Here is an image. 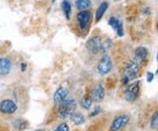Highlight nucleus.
Segmentation results:
<instances>
[{
  "instance_id": "4",
  "label": "nucleus",
  "mask_w": 158,
  "mask_h": 131,
  "mask_svg": "<svg viewBox=\"0 0 158 131\" xmlns=\"http://www.w3.org/2000/svg\"><path fill=\"white\" fill-rule=\"evenodd\" d=\"M113 70V61L111 57L107 54H104L100 58L97 66V70L98 74L101 76H106L109 74Z\"/></svg>"
},
{
  "instance_id": "12",
  "label": "nucleus",
  "mask_w": 158,
  "mask_h": 131,
  "mask_svg": "<svg viewBox=\"0 0 158 131\" xmlns=\"http://www.w3.org/2000/svg\"><path fill=\"white\" fill-rule=\"evenodd\" d=\"M69 90L65 87H59L57 89L55 94H54V102L56 104H60L62 102L64 99H66L68 98Z\"/></svg>"
},
{
  "instance_id": "29",
  "label": "nucleus",
  "mask_w": 158,
  "mask_h": 131,
  "mask_svg": "<svg viewBox=\"0 0 158 131\" xmlns=\"http://www.w3.org/2000/svg\"><path fill=\"white\" fill-rule=\"evenodd\" d=\"M35 131H44V130H42V129H36Z\"/></svg>"
},
{
  "instance_id": "17",
  "label": "nucleus",
  "mask_w": 158,
  "mask_h": 131,
  "mask_svg": "<svg viewBox=\"0 0 158 131\" xmlns=\"http://www.w3.org/2000/svg\"><path fill=\"white\" fill-rule=\"evenodd\" d=\"M75 6L78 11L83 10H88L91 6V1L90 0H76Z\"/></svg>"
},
{
  "instance_id": "9",
  "label": "nucleus",
  "mask_w": 158,
  "mask_h": 131,
  "mask_svg": "<svg viewBox=\"0 0 158 131\" xmlns=\"http://www.w3.org/2000/svg\"><path fill=\"white\" fill-rule=\"evenodd\" d=\"M148 57V49L144 46H139L135 49V58L136 63L143 64Z\"/></svg>"
},
{
  "instance_id": "22",
  "label": "nucleus",
  "mask_w": 158,
  "mask_h": 131,
  "mask_svg": "<svg viewBox=\"0 0 158 131\" xmlns=\"http://www.w3.org/2000/svg\"><path fill=\"white\" fill-rule=\"evenodd\" d=\"M116 34L118 37H123L124 36V27H123V23L122 21L119 23V25L118 26V27L116 29Z\"/></svg>"
},
{
  "instance_id": "30",
  "label": "nucleus",
  "mask_w": 158,
  "mask_h": 131,
  "mask_svg": "<svg viewBox=\"0 0 158 131\" xmlns=\"http://www.w3.org/2000/svg\"><path fill=\"white\" fill-rule=\"evenodd\" d=\"M56 1V0H52V3H55Z\"/></svg>"
},
{
  "instance_id": "6",
  "label": "nucleus",
  "mask_w": 158,
  "mask_h": 131,
  "mask_svg": "<svg viewBox=\"0 0 158 131\" xmlns=\"http://www.w3.org/2000/svg\"><path fill=\"white\" fill-rule=\"evenodd\" d=\"M140 71V64L137 63L135 61H130L127 63L124 70V77L127 78L129 81L135 79L137 78Z\"/></svg>"
},
{
  "instance_id": "8",
  "label": "nucleus",
  "mask_w": 158,
  "mask_h": 131,
  "mask_svg": "<svg viewBox=\"0 0 158 131\" xmlns=\"http://www.w3.org/2000/svg\"><path fill=\"white\" fill-rule=\"evenodd\" d=\"M18 109V106L13 100L6 99L0 102V112L5 114H14Z\"/></svg>"
},
{
  "instance_id": "11",
  "label": "nucleus",
  "mask_w": 158,
  "mask_h": 131,
  "mask_svg": "<svg viewBox=\"0 0 158 131\" xmlns=\"http://www.w3.org/2000/svg\"><path fill=\"white\" fill-rule=\"evenodd\" d=\"M106 95V91H105V88L103 87L101 84H98L94 90L92 91L91 93V97L93 101H96V102H100L104 99Z\"/></svg>"
},
{
  "instance_id": "32",
  "label": "nucleus",
  "mask_w": 158,
  "mask_h": 131,
  "mask_svg": "<svg viewBox=\"0 0 158 131\" xmlns=\"http://www.w3.org/2000/svg\"><path fill=\"white\" fill-rule=\"evenodd\" d=\"M62 1H68V0H62Z\"/></svg>"
},
{
  "instance_id": "21",
  "label": "nucleus",
  "mask_w": 158,
  "mask_h": 131,
  "mask_svg": "<svg viewBox=\"0 0 158 131\" xmlns=\"http://www.w3.org/2000/svg\"><path fill=\"white\" fill-rule=\"evenodd\" d=\"M121 22V20H119L118 18L114 17V16H112V17L109 18L108 19V25L112 27V28L116 31V29L118 27V26L119 25V23Z\"/></svg>"
},
{
  "instance_id": "19",
  "label": "nucleus",
  "mask_w": 158,
  "mask_h": 131,
  "mask_svg": "<svg viewBox=\"0 0 158 131\" xmlns=\"http://www.w3.org/2000/svg\"><path fill=\"white\" fill-rule=\"evenodd\" d=\"M13 126L16 129L19 130H23V129H26L27 128V121H26L25 120H21V119H16V120L13 121Z\"/></svg>"
},
{
  "instance_id": "20",
  "label": "nucleus",
  "mask_w": 158,
  "mask_h": 131,
  "mask_svg": "<svg viewBox=\"0 0 158 131\" xmlns=\"http://www.w3.org/2000/svg\"><path fill=\"white\" fill-rule=\"evenodd\" d=\"M150 128L154 130H158V111L155 112L150 119Z\"/></svg>"
},
{
  "instance_id": "14",
  "label": "nucleus",
  "mask_w": 158,
  "mask_h": 131,
  "mask_svg": "<svg viewBox=\"0 0 158 131\" xmlns=\"http://www.w3.org/2000/svg\"><path fill=\"white\" fill-rule=\"evenodd\" d=\"M61 8H62V11L66 18V19L69 20L71 14H72V7H71L70 3L69 2V0L68 1H62L61 3Z\"/></svg>"
},
{
  "instance_id": "5",
  "label": "nucleus",
  "mask_w": 158,
  "mask_h": 131,
  "mask_svg": "<svg viewBox=\"0 0 158 131\" xmlns=\"http://www.w3.org/2000/svg\"><path fill=\"white\" fill-rule=\"evenodd\" d=\"M102 39L100 36L98 35H94L91 36L90 38L88 39V40L85 43V49L87 51L92 54V55H97L100 53L102 46Z\"/></svg>"
},
{
  "instance_id": "31",
  "label": "nucleus",
  "mask_w": 158,
  "mask_h": 131,
  "mask_svg": "<svg viewBox=\"0 0 158 131\" xmlns=\"http://www.w3.org/2000/svg\"><path fill=\"white\" fill-rule=\"evenodd\" d=\"M156 74H158V69H157V71H156Z\"/></svg>"
},
{
  "instance_id": "28",
  "label": "nucleus",
  "mask_w": 158,
  "mask_h": 131,
  "mask_svg": "<svg viewBox=\"0 0 158 131\" xmlns=\"http://www.w3.org/2000/svg\"><path fill=\"white\" fill-rule=\"evenodd\" d=\"M156 61H157V63H158V51H157V54H156Z\"/></svg>"
},
{
  "instance_id": "13",
  "label": "nucleus",
  "mask_w": 158,
  "mask_h": 131,
  "mask_svg": "<svg viewBox=\"0 0 158 131\" xmlns=\"http://www.w3.org/2000/svg\"><path fill=\"white\" fill-rule=\"evenodd\" d=\"M108 7H109V3L106 1L102 2L99 5V6L97 8L96 11H95V22L98 23L101 20V19L104 16V14L106 12Z\"/></svg>"
},
{
  "instance_id": "2",
  "label": "nucleus",
  "mask_w": 158,
  "mask_h": 131,
  "mask_svg": "<svg viewBox=\"0 0 158 131\" xmlns=\"http://www.w3.org/2000/svg\"><path fill=\"white\" fill-rule=\"evenodd\" d=\"M141 93V82L135 81L132 84L127 85L124 91V98L127 102H134L140 97Z\"/></svg>"
},
{
  "instance_id": "26",
  "label": "nucleus",
  "mask_w": 158,
  "mask_h": 131,
  "mask_svg": "<svg viewBox=\"0 0 158 131\" xmlns=\"http://www.w3.org/2000/svg\"><path fill=\"white\" fill-rule=\"evenodd\" d=\"M142 13L144 14V15H149L150 13H151V9H150V7H145L144 9H143V11H142Z\"/></svg>"
},
{
  "instance_id": "27",
  "label": "nucleus",
  "mask_w": 158,
  "mask_h": 131,
  "mask_svg": "<svg viewBox=\"0 0 158 131\" xmlns=\"http://www.w3.org/2000/svg\"><path fill=\"white\" fill-rule=\"evenodd\" d=\"M27 63H24V62L20 63V70H21L22 72H25L27 70Z\"/></svg>"
},
{
  "instance_id": "25",
  "label": "nucleus",
  "mask_w": 158,
  "mask_h": 131,
  "mask_svg": "<svg viewBox=\"0 0 158 131\" xmlns=\"http://www.w3.org/2000/svg\"><path fill=\"white\" fill-rule=\"evenodd\" d=\"M154 78H155V74L151 71H148L146 74V79H147L148 83H151Z\"/></svg>"
},
{
  "instance_id": "23",
  "label": "nucleus",
  "mask_w": 158,
  "mask_h": 131,
  "mask_svg": "<svg viewBox=\"0 0 158 131\" xmlns=\"http://www.w3.org/2000/svg\"><path fill=\"white\" fill-rule=\"evenodd\" d=\"M54 131H69V128L66 122H62Z\"/></svg>"
},
{
  "instance_id": "16",
  "label": "nucleus",
  "mask_w": 158,
  "mask_h": 131,
  "mask_svg": "<svg viewBox=\"0 0 158 131\" xmlns=\"http://www.w3.org/2000/svg\"><path fill=\"white\" fill-rule=\"evenodd\" d=\"M92 102H93V99H92L91 95L89 94V93H86L85 96H83V98L81 99V100H80V106L83 108L88 110V109L90 108V107L92 105Z\"/></svg>"
},
{
  "instance_id": "15",
  "label": "nucleus",
  "mask_w": 158,
  "mask_h": 131,
  "mask_svg": "<svg viewBox=\"0 0 158 131\" xmlns=\"http://www.w3.org/2000/svg\"><path fill=\"white\" fill-rule=\"evenodd\" d=\"M69 119L76 125H81V124H83V123L85 122V116L81 113H78V112L72 113V114H70V116H69Z\"/></svg>"
},
{
  "instance_id": "1",
  "label": "nucleus",
  "mask_w": 158,
  "mask_h": 131,
  "mask_svg": "<svg viewBox=\"0 0 158 131\" xmlns=\"http://www.w3.org/2000/svg\"><path fill=\"white\" fill-rule=\"evenodd\" d=\"M77 108V102L72 98H67L62 102L59 104L57 114L59 118L66 119L70 116V114L75 112Z\"/></svg>"
},
{
  "instance_id": "7",
  "label": "nucleus",
  "mask_w": 158,
  "mask_h": 131,
  "mask_svg": "<svg viewBox=\"0 0 158 131\" xmlns=\"http://www.w3.org/2000/svg\"><path fill=\"white\" fill-rule=\"evenodd\" d=\"M130 121V117L127 114H122L116 117L113 120L112 124L110 126V131H118L122 128L128 124Z\"/></svg>"
},
{
  "instance_id": "3",
  "label": "nucleus",
  "mask_w": 158,
  "mask_h": 131,
  "mask_svg": "<svg viewBox=\"0 0 158 131\" xmlns=\"http://www.w3.org/2000/svg\"><path fill=\"white\" fill-rule=\"evenodd\" d=\"M77 22L78 28L81 31H85L88 29L89 26H90V23L92 20V13L90 10H83L79 11L77 14Z\"/></svg>"
},
{
  "instance_id": "24",
  "label": "nucleus",
  "mask_w": 158,
  "mask_h": 131,
  "mask_svg": "<svg viewBox=\"0 0 158 131\" xmlns=\"http://www.w3.org/2000/svg\"><path fill=\"white\" fill-rule=\"evenodd\" d=\"M102 112V108L101 107H99V106H98L95 108V109L89 114V116L90 117H94V116H97V115H98V114H100Z\"/></svg>"
},
{
  "instance_id": "18",
  "label": "nucleus",
  "mask_w": 158,
  "mask_h": 131,
  "mask_svg": "<svg viewBox=\"0 0 158 131\" xmlns=\"http://www.w3.org/2000/svg\"><path fill=\"white\" fill-rule=\"evenodd\" d=\"M112 47H113V40L110 39V38L106 39L104 41H102L100 53H102V54H106V53L111 49Z\"/></svg>"
},
{
  "instance_id": "10",
  "label": "nucleus",
  "mask_w": 158,
  "mask_h": 131,
  "mask_svg": "<svg viewBox=\"0 0 158 131\" xmlns=\"http://www.w3.org/2000/svg\"><path fill=\"white\" fill-rule=\"evenodd\" d=\"M12 70V62L7 57H0V76L6 77L11 73Z\"/></svg>"
}]
</instances>
